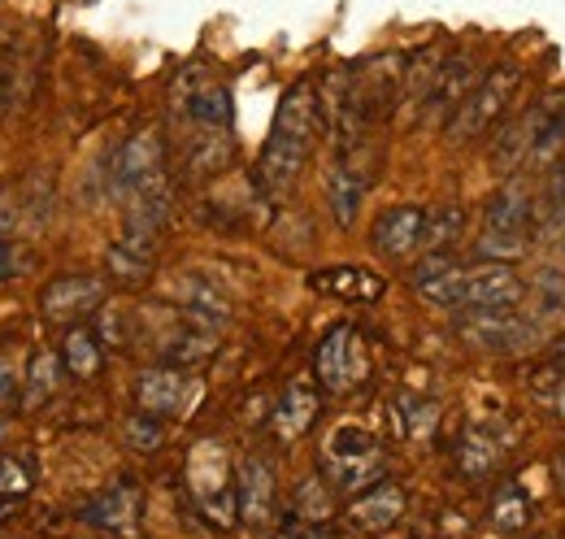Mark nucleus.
<instances>
[{
	"instance_id": "6ab92c4d",
	"label": "nucleus",
	"mask_w": 565,
	"mask_h": 539,
	"mask_svg": "<svg viewBox=\"0 0 565 539\" xmlns=\"http://www.w3.org/2000/svg\"><path fill=\"white\" fill-rule=\"evenodd\" d=\"M179 305H183V318L205 327V331H217L231 323V300L222 296V287H213L210 278L201 274H183L179 278Z\"/></svg>"
},
{
	"instance_id": "a19ab883",
	"label": "nucleus",
	"mask_w": 565,
	"mask_h": 539,
	"mask_svg": "<svg viewBox=\"0 0 565 539\" xmlns=\"http://www.w3.org/2000/svg\"><path fill=\"white\" fill-rule=\"evenodd\" d=\"M553 366H557V370H565V336L553 344Z\"/></svg>"
},
{
	"instance_id": "aec40b11",
	"label": "nucleus",
	"mask_w": 565,
	"mask_h": 539,
	"mask_svg": "<svg viewBox=\"0 0 565 539\" xmlns=\"http://www.w3.org/2000/svg\"><path fill=\"white\" fill-rule=\"evenodd\" d=\"M313 418H318V392L309 383H291L270 413V431L279 440H300L313 426Z\"/></svg>"
},
{
	"instance_id": "4be33fe9",
	"label": "nucleus",
	"mask_w": 565,
	"mask_h": 539,
	"mask_svg": "<svg viewBox=\"0 0 565 539\" xmlns=\"http://www.w3.org/2000/svg\"><path fill=\"white\" fill-rule=\"evenodd\" d=\"M439 53L435 49H426L418 57H409L405 62V78H401V109H405V118H423V105L426 96H430V83H435V70H439Z\"/></svg>"
},
{
	"instance_id": "72a5a7b5",
	"label": "nucleus",
	"mask_w": 565,
	"mask_h": 539,
	"mask_svg": "<svg viewBox=\"0 0 565 539\" xmlns=\"http://www.w3.org/2000/svg\"><path fill=\"white\" fill-rule=\"evenodd\" d=\"M540 296H544L548 309L565 305V278L557 274V270H544V274H540Z\"/></svg>"
},
{
	"instance_id": "c85d7f7f",
	"label": "nucleus",
	"mask_w": 565,
	"mask_h": 539,
	"mask_svg": "<svg viewBox=\"0 0 565 539\" xmlns=\"http://www.w3.org/2000/svg\"><path fill=\"white\" fill-rule=\"evenodd\" d=\"M492 522L504 531V536L526 531V522H531V500H526V492H522V487H500V492H495Z\"/></svg>"
},
{
	"instance_id": "f03ea898",
	"label": "nucleus",
	"mask_w": 565,
	"mask_h": 539,
	"mask_svg": "<svg viewBox=\"0 0 565 539\" xmlns=\"http://www.w3.org/2000/svg\"><path fill=\"white\" fill-rule=\"evenodd\" d=\"M565 144V92L535 101L522 118H513L492 144V166L500 175H513L518 166L544 170Z\"/></svg>"
},
{
	"instance_id": "bb28decb",
	"label": "nucleus",
	"mask_w": 565,
	"mask_h": 539,
	"mask_svg": "<svg viewBox=\"0 0 565 539\" xmlns=\"http://www.w3.org/2000/svg\"><path fill=\"white\" fill-rule=\"evenodd\" d=\"M62 361H66V370H71L74 379H96L100 366H105V352H100L96 331L74 327L71 336H66V348H62Z\"/></svg>"
},
{
	"instance_id": "7ed1b4c3",
	"label": "nucleus",
	"mask_w": 565,
	"mask_h": 539,
	"mask_svg": "<svg viewBox=\"0 0 565 539\" xmlns=\"http://www.w3.org/2000/svg\"><path fill=\"white\" fill-rule=\"evenodd\" d=\"M518 87H522V66L518 62H500L492 66L475 87L470 96L457 105V114L444 123V131L452 144H470V139H483L495 123L509 114V105L518 101Z\"/></svg>"
},
{
	"instance_id": "dca6fc26",
	"label": "nucleus",
	"mask_w": 565,
	"mask_h": 539,
	"mask_svg": "<svg viewBox=\"0 0 565 539\" xmlns=\"http://www.w3.org/2000/svg\"><path fill=\"white\" fill-rule=\"evenodd\" d=\"M192 492L201 500V509L213 522H231L235 518V483L226 478V462L217 457V448H201L192 462Z\"/></svg>"
},
{
	"instance_id": "9d476101",
	"label": "nucleus",
	"mask_w": 565,
	"mask_h": 539,
	"mask_svg": "<svg viewBox=\"0 0 565 539\" xmlns=\"http://www.w3.org/2000/svg\"><path fill=\"white\" fill-rule=\"evenodd\" d=\"M522 296H526L522 278L504 262L461 266V300H457V309H518Z\"/></svg>"
},
{
	"instance_id": "412c9836",
	"label": "nucleus",
	"mask_w": 565,
	"mask_h": 539,
	"mask_svg": "<svg viewBox=\"0 0 565 539\" xmlns=\"http://www.w3.org/2000/svg\"><path fill=\"white\" fill-rule=\"evenodd\" d=\"M183 114L192 118V127H210V131H231V92L222 83H196L183 96Z\"/></svg>"
},
{
	"instance_id": "9b49d317",
	"label": "nucleus",
	"mask_w": 565,
	"mask_h": 539,
	"mask_svg": "<svg viewBox=\"0 0 565 539\" xmlns=\"http://www.w3.org/2000/svg\"><path fill=\"white\" fill-rule=\"evenodd\" d=\"M370 192V152L365 148H349V152H335L331 170H327V204H331V218L340 226H353L361 204Z\"/></svg>"
},
{
	"instance_id": "20e7f679",
	"label": "nucleus",
	"mask_w": 565,
	"mask_h": 539,
	"mask_svg": "<svg viewBox=\"0 0 565 539\" xmlns=\"http://www.w3.org/2000/svg\"><path fill=\"white\" fill-rule=\"evenodd\" d=\"M531 197L518 188V183H504L495 192L488 209H483V240H479V253L483 262H509L526 249V231H531Z\"/></svg>"
},
{
	"instance_id": "58836bf2",
	"label": "nucleus",
	"mask_w": 565,
	"mask_h": 539,
	"mask_svg": "<svg viewBox=\"0 0 565 539\" xmlns=\"http://www.w3.org/2000/svg\"><path fill=\"white\" fill-rule=\"evenodd\" d=\"M553 383H557V388H553V409H557V418L565 422V370H557Z\"/></svg>"
},
{
	"instance_id": "49530a36",
	"label": "nucleus",
	"mask_w": 565,
	"mask_h": 539,
	"mask_svg": "<svg viewBox=\"0 0 565 539\" xmlns=\"http://www.w3.org/2000/svg\"><path fill=\"white\" fill-rule=\"evenodd\" d=\"M535 539H548V536H535Z\"/></svg>"
},
{
	"instance_id": "423d86ee",
	"label": "nucleus",
	"mask_w": 565,
	"mask_h": 539,
	"mask_svg": "<svg viewBox=\"0 0 565 539\" xmlns=\"http://www.w3.org/2000/svg\"><path fill=\"white\" fill-rule=\"evenodd\" d=\"M161 175H166V144H161L157 127H143L131 139H122V148L109 161V183L122 197H140V192L161 188Z\"/></svg>"
},
{
	"instance_id": "e433bc0d",
	"label": "nucleus",
	"mask_w": 565,
	"mask_h": 539,
	"mask_svg": "<svg viewBox=\"0 0 565 539\" xmlns=\"http://www.w3.org/2000/svg\"><path fill=\"white\" fill-rule=\"evenodd\" d=\"M13 270H18V253L0 240V283H4V278H13Z\"/></svg>"
},
{
	"instance_id": "79ce46f5",
	"label": "nucleus",
	"mask_w": 565,
	"mask_h": 539,
	"mask_svg": "<svg viewBox=\"0 0 565 539\" xmlns=\"http://www.w3.org/2000/svg\"><path fill=\"white\" fill-rule=\"evenodd\" d=\"M282 539H335V536H327V531H296V536H282Z\"/></svg>"
},
{
	"instance_id": "4468645a",
	"label": "nucleus",
	"mask_w": 565,
	"mask_h": 539,
	"mask_svg": "<svg viewBox=\"0 0 565 539\" xmlns=\"http://www.w3.org/2000/svg\"><path fill=\"white\" fill-rule=\"evenodd\" d=\"M279 487H275V466L266 457H244L235 471V514L248 527H266L275 518Z\"/></svg>"
},
{
	"instance_id": "5701e85b",
	"label": "nucleus",
	"mask_w": 565,
	"mask_h": 539,
	"mask_svg": "<svg viewBox=\"0 0 565 539\" xmlns=\"http://www.w3.org/2000/svg\"><path fill=\"white\" fill-rule=\"evenodd\" d=\"M235 152V139L231 131H210V127H196V139L188 144V170L196 179H210V175H222L226 161Z\"/></svg>"
},
{
	"instance_id": "f257e3e1",
	"label": "nucleus",
	"mask_w": 565,
	"mask_h": 539,
	"mask_svg": "<svg viewBox=\"0 0 565 539\" xmlns=\"http://www.w3.org/2000/svg\"><path fill=\"white\" fill-rule=\"evenodd\" d=\"M322 131V105H318V92L313 83H291L287 96L279 101V114H275V127L266 135V148L257 157V188L262 197H287L296 188V179L305 175V161L318 144Z\"/></svg>"
},
{
	"instance_id": "7c9ffc66",
	"label": "nucleus",
	"mask_w": 565,
	"mask_h": 539,
	"mask_svg": "<svg viewBox=\"0 0 565 539\" xmlns=\"http://www.w3.org/2000/svg\"><path fill=\"white\" fill-rule=\"evenodd\" d=\"M296 514H300L305 522H322V518L331 514V492H327L318 478L300 483V492H296Z\"/></svg>"
},
{
	"instance_id": "a18cd8bd",
	"label": "nucleus",
	"mask_w": 565,
	"mask_h": 539,
	"mask_svg": "<svg viewBox=\"0 0 565 539\" xmlns=\"http://www.w3.org/2000/svg\"><path fill=\"white\" fill-rule=\"evenodd\" d=\"M0 440H4V422H0Z\"/></svg>"
},
{
	"instance_id": "37998d69",
	"label": "nucleus",
	"mask_w": 565,
	"mask_h": 539,
	"mask_svg": "<svg viewBox=\"0 0 565 539\" xmlns=\"http://www.w3.org/2000/svg\"><path fill=\"white\" fill-rule=\"evenodd\" d=\"M9 514H13V500H0V522H4Z\"/></svg>"
},
{
	"instance_id": "39448f33",
	"label": "nucleus",
	"mask_w": 565,
	"mask_h": 539,
	"mask_svg": "<svg viewBox=\"0 0 565 539\" xmlns=\"http://www.w3.org/2000/svg\"><path fill=\"white\" fill-rule=\"evenodd\" d=\"M322 471H327V483L340 487V492H361L370 487L379 474H383V448L370 431L361 426H340L327 448H322Z\"/></svg>"
},
{
	"instance_id": "2f4dec72",
	"label": "nucleus",
	"mask_w": 565,
	"mask_h": 539,
	"mask_svg": "<svg viewBox=\"0 0 565 539\" xmlns=\"http://www.w3.org/2000/svg\"><path fill=\"white\" fill-rule=\"evenodd\" d=\"M31 487L26 471L13 462V457H0V500H22Z\"/></svg>"
},
{
	"instance_id": "ddd939ff",
	"label": "nucleus",
	"mask_w": 565,
	"mask_h": 539,
	"mask_svg": "<svg viewBox=\"0 0 565 539\" xmlns=\"http://www.w3.org/2000/svg\"><path fill=\"white\" fill-rule=\"evenodd\" d=\"M192 397H196V379L179 366H166V361L143 370L140 383H136V404L152 418H179L192 404Z\"/></svg>"
},
{
	"instance_id": "a878e982",
	"label": "nucleus",
	"mask_w": 565,
	"mask_h": 539,
	"mask_svg": "<svg viewBox=\"0 0 565 539\" xmlns=\"http://www.w3.org/2000/svg\"><path fill=\"white\" fill-rule=\"evenodd\" d=\"M57 388H62V357L49 352V348H40L31 357V366H26V392H22V401H26V409H35V404H44L49 397H57Z\"/></svg>"
},
{
	"instance_id": "b1692460",
	"label": "nucleus",
	"mask_w": 565,
	"mask_h": 539,
	"mask_svg": "<svg viewBox=\"0 0 565 539\" xmlns=\"http://www.w3.org/2000/svg\"><path fill=\"white\" fill-rule=\"evenodd\" d=\"M313 287L318 292H331V296H344V300H374V296H383V278L370 274V270H353V266L318 270L313 274Z\"/></svg>"
},
{
	"instance_id": "393cba45",
	"label": "nucleus",
	"mask_w": 565,
	"mask_h": 539,
	"mask_svg": "<svg viewBox=\"0 0 565 539\" xmlns=\"http://www.w3.org/2000/svg\"><path fill=\"white\" fill-rule=\"evenodd\" d=\"M457 466L470 474V478H488L500 466V440L488 435L483 426H470L457 444Z\"/></svg>"
},
{
	"instance_id": "f704fd0d",
	"label": "nucleus",
	"mask_w": 565,
	"mask_h": 539,
	"mask_svg": "<svg viewBox=\"0 0 565 539\" xmlns=\"http://www.w3.org/2000/svg\"><path fill=\"white\" fill-rule=\"evenodd\" d=\"M18 397V374H13V366L0 357V404H9Z\"/></svg>"
},
{
	"instance_id": "0eeeda50",
	"label": "nucleus",
	"mask_w": 565,
	"mask_h": 539,
	"mask_svg": "<svg viewBox=\"0 0 565 539\" xmlns=\"http://www.w3.org/2000/svg\"><path fill=\"white\" fill-rule=\"evenodd\" d=\"M313 370H318V383H322L331 397H344V392L361 388V379H365V370H370L365 339L356 336L353 327H335V331H327V339L318 344Z\"/></svg>"
},
{
	"instance_id": "1a4fd4ad",
	"label": "nucleus",
	"mask_w": 565,
	"mask_h": 539,
	"mask_svg": "<svg viewBox=\"0 0 565 539\" xmlns=\"http://www.w3.org/2000/svg\"><path fill=\"white\" fill-rule=\"evenodd\" d=\"M105 296H109L105 278H96V274H62L40 292V314H44V323H57V327L83 323L87 314H96L105 305Z\"/></svg>"
},
{
	"instance_id": "6e6552de",
	"label": "nucleus",
	"mask_w": 565,
	"mask_h": 539,
	"mask_svg": "<svg viewBox=\"0 0 565 539\" xmlns=\"http://www.w3.org/2000/svg\"><path fill=\"white\" fill-rule=\"evenodd\" d=\"M457 336L483 352H518L535 339V323L518 309H461Z\"/></svg>"
},
{
	"instance_id": "c756f323",
	"label": "nucleus",
	"mask_w": 565,
	"mask_h": 539,
	"mask_svg": "<svg viewBox=\"0 0 565 539\" xmlns=\"http://www.w3.org/2000/svg\"><path fill=\"white\" fill-rule=\"evenodd\" d=\"M148 266H152V253H143L136 244H114L109 249V270L122 278V283H143L148 278Z\"/></svg>"
},
{
	"instance_id": "a211bd4d",
	"label": "nucleus",
	"mask_w": 565,
	"mask_h": 539,
	"mask_svg": "<svg viewBox=\"0 0 565 539\" xmlns=\"http://www.w3.org/2000/svg\"><path fill=\"white\" fill-rule=\"evenodd\" d=\"M78 518L87 527H96V531H131L136 518H140V487L131 478H122L109 492H100L92 505H83Z\"/></svg>"
},
{
	"instance_id": "c03bdc74",
	"label": "nucleus",
	"mask_w": 565,
	"mask_h": 539,
	"mask_svg": "<svg viewBox=\"0 0 565 539\" xmlns=\"http://www.w3.org/2000/svg\"><path fill=\"white\" fill-rule=\"evenodd\" d=\"M0 83H4V53H0Z\"/></svg>"
},
{
	"instance_id": "473e14b6",
	"label": "nucleus",
	"mask_w": 565,
	"mask_h": 539,
	"mask_svg": "<svg viewBox=\"0 0 565 539\" xmlns=\"http://www.w3.org/2000/svg\"><path fill=\"white\" fill-rule=\"evenodd\" d=\"M161 422H166V418H152V413H143L140 409V418L131 422V440H136L140 448H152V444L161 440Z\"/></svg>"
},
{
	"instance_id": "4c0bfd02",
	"label": "nucleus",
	"mask_w": 565,
	"mask_h": 539,
	"mask_svg": "<svg viewBox=\"0 0 565 539\" xmlns=\"http://www.w3.org/2000/svg\"><path fill=\"white\" fill-rule=\"evenodd\" d=\"M553 209H557V213H565V166L553 175Z\"/></svg>"
},
{
	"instance_id": "2eb2a0df",
	"label": "nucleus",
	"mask_w": 565,
	"mask_h": 539,
	"mask_svg": "<svg viewBox=\"0 0 565 539\" xmlns=\"http://www.w3.org/2000/svg\"><path fill=\"white\" fill-rule=\"evenodd\" d=\"M479 83V70H475V53H452V57H444L439 70H435V83H430V96H426L423 105V118L426 123H448L452 114H457V105L470 96V87Z\"/></svg>"
},
{
	"instance_id": "cd10ccee",
	"label": "nucleus",
	"mask_w": 565,
	"mask_h": 539,
	"mask_svg": "<svg viewBox=\"0 0 565 539\" xmlns=\"http://www.w3.org/2000/svg\"><path fill=\"white\" fill-rule=\"evenodd\" d=\"M466 231V209L461 204H439V209H426V235H423V249L430 253H444L461 240Z\"/></svg>"
},
{
	"instance_id": "f8f14e48",
	"label": "nucleus",
	"mask_w": 565,
	"mask_h": 539,
	"mask_svg": "<svg viewBox=\"0 0 565 539\" xmlns=\"http://www.w3.org/2000/svg\"><path fill=\"white\" fill-rule=\"evenodd\" d=\"M423 235H426V209L423 204H392L374 218L370 226V244L374 253H383L387 262H405L423 249Z\"/></svg>"
},
{
	"instance_id": "f3484780",
	"label": "nucleus",
	"mask_w": 565,
	"mask_h": 539,
	"mask_svg": "<svg viewBox=\"0 0 565 539\" xmlns=\"http://www.w3.org/2000/svg\"><path fill=\"white\" fill-rule=\"evenodd\" d=\"M344 518L353 522L356 531H365V536L392 531V527L405 518V492H401V483H392V478L370 483V492H365V496H356Z\"/></svg>"
},
{
	"instance_id": "ea45409f",
	"label": "nucleus",
	"mask_w": 565,
	"mask_h": 539,
	"mask_svg": "<svg viewBox=\"0 0 565 539\" xmlns=\"http://www.w3.org/2000/svg\"><path fill=\"white\" fill-rule=\"evenodd\" d=\"M553 478H557V487L565 492V448H557V457H553Z\"/></svg>"
},
{
	"instance_id": "c9c22d12",
	"label": "nucleus",
	"mask_w": 565,
	"mask_h": 539,
	"mask_svg": "<svg viewBox=\"0 0 565 539\" xmlns=\"http://www.w3.org/2000/svg\"><path fill=\"white\" fill-rule=\"evenodd\" d=\"M13 226H18V204H13L9 192H0V240H4Z\"/></svg>"
}]
</instances>
